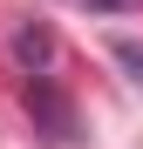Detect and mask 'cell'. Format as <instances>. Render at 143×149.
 Listing matches in <instances>:
<instances>
[{"label":"cell","mask_w":143,"mask_h":149,"mask_svg":"<svg viewBox=\"0 0 143 149\" xmlns=\"http://www.w3.org/2000/svg\"><path fill=\"white\" fill-rule=\"evenodd\" d=\"M14 47H20V61H27V74H34V68H48V54H55V41H48V27H27V34H20Z\"/></svg>","instance_id":"6da1fadb"},{"label":"cell","mask_w":143,"mask_h":149,"mask_svg":"<svg viewBox=\"0 0 143 149\" xmlns=\"http://www.w3.org/2000/svg\"><path fill=\"white\" fill-rule=\"evenodd\" d=\"M27 109H41V115H48V136H68V109H61L48 88H27Z\"/></svg>","instance_id":"7a4b0ae2"},{"label":"cell","mask_w":143,"mask_h":149,"mask_svg":"<svg viewBox=\"0 0 143 149\" xmlns=\"http://www.w3.org/2000/svg\"><path fill=\"white\" fill-rule=\"evenodd\" d=\"M89 7H102V14H123V7H130V0H89Z\"/></svg>","instance_id":"3957f363"}]
</instances>
